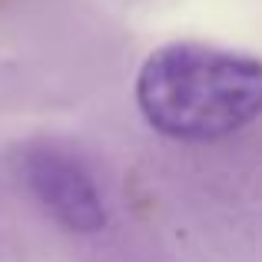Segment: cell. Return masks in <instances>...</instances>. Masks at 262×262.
<instances>
[{"mask_svg":"<svg viewBox=\"0 0 262 262\" xmlns=\"http://www.w3.org/2000/svg\"><path fill=\"white\" fill-rule=\"evenodd\" d=\"M136 103L169 140H223L262 116V63L206 43H169L143 63Z\"/></svg>","mask_w":262,"mask_h":262,"instance_id":"6da1fadb","label":"cell"},{"mask_svg":"<svg viewBox=\"0 0 262 262\" xmlns=\"http://www.w3.org/2000/svg\"><path fill=\"white\" fill-rule=\"evenodd\" d=\"M24 179L47 212L70 232H96L106 223V206L93 176L73 156L37 146L24 156Z\"/></svg>","mask_w":262,"mask_h":262,"instance_id":"7a4b0ae2","label":"cell"}]
</instances>
